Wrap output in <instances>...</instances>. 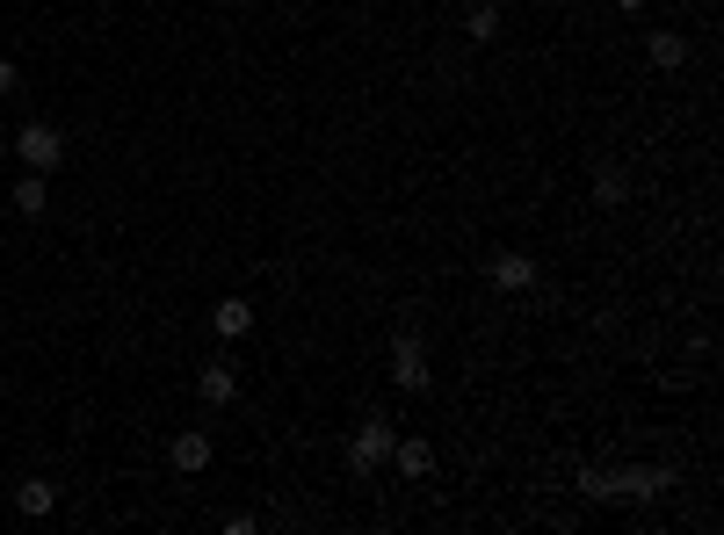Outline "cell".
<instances>
[{"mask_svg":"<svg viewBox=\"0 0 724 535\" xmlns=\"http://www.w3.org/2000/svg\"><path fill=\"white\" fill-rule=\"evenodd\" d=\"M203 398H232V369H203Z\"/></svg>","mask_w":724,"mask_h":535,"instance_id":"5","label":"cell"},{"mask_svg":"<svg viewBox=\"0 0 724 535\" xmlns=\"http://www.w3.org/2000/svg\"><path fill=\"white\" fill-rule=\"evenodd\" d=\"M203 456H210L203 434H181V442H174V463H181V470H203Z\"/></svg>","mask_w":724,"mask_h":535,"instance_id":"3","label":"cell"},{"mask_svg":"<svg viewBox=\"0 0 724 535\" xmlns=\"http://www.w3.org/2000/svg\"><path fill=\"white\" fill-rule=\"evenodd\" d=\"M51 499H58V492H51L44 478H29V485L15 492V507H22V514H51Z\"/></svg>","mask_w":724,"mask_h":535,"instance_id":"2","label":"cell"},{"mask_svg":"<svg viewBox=\"0 0 724 535\" xmlns=\"http://www.w3.org/2000/svg\"><path fill=\"white\" fill-rule=\"evenodd\" d=\"M15 203H22V210H29V217H44V181H37V174H29V181H22V188H15Z\"/></svg>","mask_w":724,"mask_h":535,"instance_id":"4","label":"cell"},{"mask_svg":"<svg viewBox=\"0 0 724 535\" xmlns=\"http://www.w3.org/2000/svg\"><path fill=\"white\" fill-rule=\"evenodd\" d=\"M15 152H22V160L37 167V174H51V167H58V152H66V138H58L51 123H29V131L15 138Z\"/></svg>","mask_w":724,"mask_h":535,"instance_id":"1","label":"cell"},{"mask_svg":"<svg viewBox=\"0 0 724 535\" xmlns=\"http://www.w3.org/2000/svg\"><path fill=\"white\" fill-rule=\"evenodd\" d=\"M0 152H8V131H0Z\"/></svg>","mask_w":724,"mask_h":535,"instance_id":"8","label":"cell"},{"mask_svg":"<svg viewBox=\"0 0 724 535\" xmlns=\"http://www.w3.org/2000/svg\"><path fill=\"white\" fill-rule=\"evenodd\" d=\"M218 326L225 333H247V304H218Z\"/></svg>","mask_w":724,"mask_h":535,"instance_id":"6","label":"cell"},{"mask_svg":"<svg viewBox=\"0 0 724 535\" xmlns=\"http://www.w3.org/2000/svg\"><path fill=\"white\" fill-rule=\"evenodd\" d=\"M22 80H15V66H8V58H0V94H15Z\"/></svg>","mask_w":724,"mask_h":535,"instance_id":"7","label":"cell"}]
</instances>
